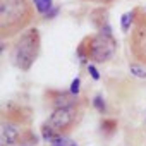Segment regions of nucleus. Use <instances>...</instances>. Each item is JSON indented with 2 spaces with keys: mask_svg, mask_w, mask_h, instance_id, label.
<instances>
[{
  "mask_svg": "<svg viewBox=\"0 0 146 146\" xmlns=\"http://www.w3.org/2000/svg\"><path fill=\"white\" fill-rule=\"evenodd\" d=\"M41 136H43V139H45L46 143H52L58 134H57V132H55V131L46 124V122H43V125H41Z\"/></svg>",
  "mask_w": 146,
  "mask_h": 146,
  "instance_id": "2eb2a0df",
  "label": "nucleus"
},
{
  "mask_svg": "<svg viewBox=\"0 0 146 146\" xmlns=\"http://www.w3.org/2000/svg\"><path fill=\"white\" fill-rule=\"evenodd\" d=\"M2 146H7V144H2Z\"/></svg>",
  "mask_w": 146,
  "mask_h": 146,
  "instance_id": "412c9836",
  "label": "nucleus"
},
{
  "mask_svg": "<svg viewBox=\"0 0 146 146\" xmlns=\"http://www.w3.org/2000/svg\"><path fill=\"white\" fill-rule=\"evenodd\" d=\"M91 105H93V108H95L96 112H100V113H105V112H107V103H105V100H103L102 95H95L93 100H91Z\"/></svg>",
  "mask_w": 146,
  "mask_h": 146,
  "instance_id": "4468645a",
  "label": "nucleus"
},
{
  "mask_svg": "<svg viewBox=\"0 0 146 146\" xmlns=\"http://www.w3.org/2000/svg\"><path fill=\"white\" fill-rule=\"evenodd\" d=\"M117 129H119V122H117L115 119H105V120H102V124H100V131H102V134H105V136H112Z\"/></svg>",
  "mask_w": 146,
  "mask_h": 146,
  "instance_id": "1a4fd4ad",
  "label": "nucleus"
},
{
  "mask_svg": "<svg viewBox=\"0 0 146 146\" xmlns=\"http://www.w3.org/2000/svg\"><path fill=\"white\" fill-rule=\"evenodd\" d=\"M81 43L84 45L88 60H91L93 64H107L117 52V40L113 38V33L96 31L84 36Z\"/></svg>",
  "mask_w": 146,
  "mask_h": 146,
  "instance_id": "20e7f679",
  "label": "nucleus"
},
{
  "mask_svg": "<svg viewBox=\"0 0 146 146\" xmlns=\"http://www.w3.org/2000/svg\"><path fill=\"white\" fill-rule=\"evenodd\" d=\"M88 74H90V78L93 81H100V72H98L95 64H88Z\"/></svg>",
  "mask_w": 146,
  "mask_h": 146,
  "instance_id": "f3484780",
  "label": "nucleus"
},
{
  "mask_svg": "<svg viewBox=\"0 0 146 146\" xmlns=\"http://www.w3.org/2000/svg\"><path fill=\"white\" fill-rule=\"evenodd\" d=\"M132 24H134V9L132 11H129V12H125V14H122V17H120V28H122V33H129V29L132 28Z\"/></svg>",
  "mask_w": 146,
  "mask_h": 146,
  "instance_id": "9b49d317",
  "label": "nucleus"
},
{
  "mask_svg": "<svg viewBox=\"0 0 146 146\" xmlns=\"http://www.w3.org/2000/svg\"><path fill=\"white\" fill-rule=\"evenodd\" d=\"M31 125H24V124H17L12 120H5L2 119L0 124V137H2V144L7 146H19L23 144L26 134L29 132Z\"/></svg>",
  "mask_w": 146,
  "mask_h": 146,
  "instance_id": "423d86ee",
  "label": "nucleus"
},
{
  "mask_svg": "<svg viewBox=\"0 0 146 146\" xmlns=\"http://www.w3.org/2000/svg\"><path fill=\"white\" fill-rule=\"evenodd\" d=\"M144 11H146V5H144Z\"/></svg>",
  "mask_w": 146,
  "mask_h": 146,
  "instance_id": "aec40b11",
  "label": "nucleus"
},
{
  "mask_svg": "<svg viewBox=\"0 0 146 146\" xmlns=\"http://www.w3.org/2000/svg\"><path fill=\"white\" fill-rule=\"evenodd\" d=\"M88 105V100H79L78 103L70 105V107H64V108H55L52 110V113L48 115V119L45 120L57 134H62V136H67L74 131L83 117H84V108Z\"/></svg>",
  "mask_w": 146,
  "mask_h": 146,
  "instance_id": "7ed1b4c3",
  "label": "nucleus"
},
{
  "mask_svg": "<svg viewBox=\"0 0 146 146\" xmlns=\"http://www.w3.org/2000/svg\"><path fill=\"white\" fill-rule=\"evenodd\" d=\"M129 72H131L134 78H137V79H146L144 65L139 64V62H132V64H129Z\"/></svg>",
  "mask_w": 146,
  "mask_h": 146,
  "instance_id": "f8f14e48",
  "label": "nucleus"
},
{
  "mask_svg": "<svg viewBox=\"0 0 146 146\" xmlns=\"http://www.w3.org/2000/svg\"><path fill=\"white\" fill-rule=\"evenodd\" d=\"M35 4L31 0H0V40L19 36L35 21Z\"/></svg>",
  "mask_w": 146,
  "mask_h": 146,
  "instance_id": "f257e3e1",
  "label": "nucleus"
},
{
  "mask_svg": "<svg viewBox=\"0 0 146 146\" xmlns=\"http://www.w3.org/2000/svg\"><path fill=\"white\" fill-rule=\"evenodd\" d=\"M31 2L35 4V7H36V12L38 14H41L43 17L53 9V4H52V0H31Z\"/></svg>",
  "mask_w": 146,
  "mask_h": 146,
  "instance_id": "9d476101",
  "label": "nucleus"
},
{
  "mask_svg": "<svg viewBox=\"0 0 146 146\" xmlns=\"http://www.w3.org/2000/svg\"><path fill=\"white\" fill-rule=\"evenodd\" d=\"M40 52H41V35H40V29L38 28H28L14 41L12 62H14V65L19 70L28 72L35 65V62L38 60Z\"/></svg>",
  "mask_w": 146,
  "mask_h": 146,
  "instance_id": "f03ea898",
  "label": "nucleus"
},
{
  "mask_svg": "<svg viewBox=\"0 0 146 146\" xmlns=\"http://www.w3.org/2000/svg\"><path fill=\"white\" fill-rule=\"evenodd\" d=\"M45 96H46V103L52 107V110L70 107L81 100L79 96H74L69 90H48L45 93Z\"/></svg>",
  "mask_w": 146,
  "mask_h": 146,
  "instance_id": "6e6552de",
  "label": "nucleus"
},
{
  "mask_svg": "<svg viewBox=\"0 0 146 146\" xmlns=\"http://www.w3.org/2000/svg\"><path fill=\"white\" fill-rule=\"evenodd\" d=\"M83 2L96 4V5H103V7H107V5H110V4H113V2H117V0H83Z\"/></svg>",
  "mask_w": 146,
  "mask_h": 146,
  "instance_id": "a211bd4d",
  "label": "nucleus"
},
{
  "mask_svg": "<svg viewBox=\"0 0 146 146\" xmlns=\"http://www.w3.org/2000/svg\"><path fill=\"white\" fill-rule=\"evenodd\" d=\"M50 146H78V143L74 141V139H70V137H67V136H62V134H58L52 143H50Z\"/></svg>",
  "mask_w": 146,
  "mask_h": 146,
  "instance_id": "ddd939ff",
  "label": "nucleus"
},
{
  "mask_svg": "<svg viewBox=\"0 0 146 146\" xmlns=\"http://www.w3.org/2000/svg\"><path fill=\"white\" fill-rule=\"evenodd\" d=\"M144 120H146V117H144Z\"/></svg>",
  "mask_w": 146,
  "mask_h": 146,
  "instance_id": "5701e85b",
  "label": "nucleus"
},
{
  "mask_svg": "<svg viewBox=\"0 0 146 146\" xmlns=\"http://www.w3.org/2000/svg\"><path fill=\"white\" fill-rule=\"evenodd\" d=\"M19 146H23V144H19Z\"/></svg>",
  "mask_w": 146,
  "mask_h": 146,
  "instance_id": "4be33fe9",
  "label": "nucleus"
},
{
  "mask_svg": "<svg viewBox=\"0 0 146 146\" xmlns=\"http://www.w3.org/2000/svg\"><path fill=\"white\" fill-rule=\"evenodd\" d=\"M2 119L12 120L17 124H24V125H31L33 115H31V110L28 107H23L16 102H9L2 110Z\"/></svg>",
  "mask_w": 146,
  "mask_h": 146,
  "instance_id": "0eeeda50",
  "label": "nucleus"
},
{
  "mask_svg": "<svg viewBox=\"0 0 146 146\" xmlns=\"http://www.w3.org/2000/svg\"><path fill=\"white\" fill-rule=\"evenodd\" d=\"M57 12H58V7H53V9L45 16V19H52V17H55V16H57Z\"/></svg>",
  "mask_w": 146,
  "mask_h": 146,
  "instance_id": "6ab92c4d",
  "label": "nucleus"
},
{
  "mask_svg": "<svg viewBox=\"0 0 146 146\" xmlns=\"http://www.w3.org/2000/svg\"><path fill=\"white\" fill-rule=\"evenodd\" d=\"M129 52L134 62L146 67V11L144 7H134V24L129 35Z\"/></svg>",
  "mask_w": 146,
  "mask_h": 146,
  "instance_id": "39448f33",
  "label": "nucleus"
},
{
  "mask_svg": "<svg viewBox=\"0 0 146 146\" xmlns=\"http://www.w3.org/2000/svg\"><path fill=\"white\" fill-rule=\"evenodd\" d=\"M69 91L74 95V96H79V93H81V78H79V76H76L74 79H72Z\"/></svg>",
  "mask_w": 146,
  "mask_h": 146,
  "instance_id": "dca6fc26",
  "label": "nucleus"
}]
</instances>
